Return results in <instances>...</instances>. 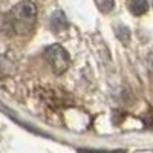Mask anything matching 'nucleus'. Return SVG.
<instances>
[{"label": "nucleus", "mask_w": 153, "mask_h": 153, "mask_svg": "<svg viewBox=\"0 0 153 153\" xmlns=\"http://www.w3.org/2000/svg\"><path fill=\"white\" fill-rule=\"evenodd\" d=\"M37 17V8L32 2H22L11 9L9 16L5 19L9 29L14 34H29Z\"/></svg>", "instance_id": "1"}, {"label": "nucleus", "mask_w": 153, "mask_h": 153, "mask_svg": "<svg viewBox=\"0 0 153 153\" xmlns=\"http://www.w3.org/2000/svg\"><path fill=\"white\" fill-rule=\"evenodd\" d=\"M118 37L121 38L123 42H127V38L130 37V31L127 29V28H124V26H121V28L118 29Z\"/></svg>", "instance_id": "7"}, {"label": "nucleus", "mask_w": 153, "mask_h": 153, "mask_svg": "<svg viewBox=\"0 0 153 153\" xmlns=\"http://www.w3.org/2000/svg\"><path fill=\"white\" fill-rule=\"evenodd\" d=\"M45 58L55 74H63L69 68V54L60 45H51L46 48Z\"/></svg>", "instance_id": "2"}, {"label": "nucleus", "mask_w": 153, "mask_h": 153, "mask_svg": "<svg viewBox=\"0 0 153 153\" xmlns=\"http://www.w3.org/2000/svg\"><path fill=\"white\" fill-rule=\"evenodd\" d=\"M129 9L133 16H141L149 9V3L147 0H132L129 3Z\"/></svg>", "instance_id": "4"}, {"label": "nucleus", "mask_w": 153, "mask_h": 153, "mask_svg": "<svg viewBox=\"0 0 153 153\" xmlns=\"http://www.w3.org/2000/svg\"><path fill=\"white\" fill-rule=\"evenodd\" d=\"M95 3L101 12H110L113 9V0H95Z\"/></svg>", "instance_id": "5"}, {"label": "nucleus", "mask_w": 153, "mask_h": 153, "mask_svg": "<svg viewBox=\"0 0 153 153\" xmlns=\"http://www.w3.org/2000/svg\"><path fill=\"white\" fill-rule=\"evenodd\" d=\"M51 29H52L54 32H63L68 29V17L65 16V12L57 9L52 12V16H51Z\"/></svg>", "instance_id": "3"}, {"label": "nucleus", "mask_w": 153, "mask_h": 153, "mask_svg": "<svg viewBox=\"0 0 153 153\" xmlns=\"http://www.w3.org/2000/svg\"><path fill=\"white\" fill-rule=\"evenodd\" d=\"M78 153H126L124 150H101V149H78Z\"/></svg>", "instance_id": "6"}]
</instances>
